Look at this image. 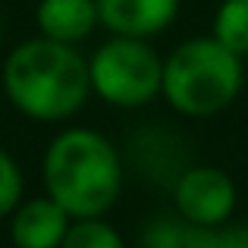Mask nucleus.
Wrapping results in <instances>:
<instances>
[{"label":"nucleus","instance_id":"obj_1","mask_svg":"<svg viewBox=\"0 0 248 248\" xmlns=\"http://www.w3.org/2000/svg\"><path fill=\"white\" fill-rule=\"evenodd\" d=\"M3 91L19 113L41 123H60L82 110L91 91V73L73 44L41 35L22 41L6 57Z\"/></svg>","mask_w":248,"mask_h":248},{"label":"nucleus","instance_id":"obj_2","mask_svg":"<svg viewBox=\"0 0 248 248\" xmlns=\"http://www.w3.org/2000/svg\"><path fill=\"white\" fill-rule=\"evenodd\" d=\"M44 186L69 217H101L123 188V160L94 129H66L44 154Z\"/></svg>","mask_w":248,"mask_h":248},{"label":"nucleus","instance_id":"obj_3","mask_svg":"<svg viewBox=\"0 0 248 248\" xmlns=\"http://www.w3.org/2000/svg\"><path fill=\"white\" fill-rule=\"evenodd\" d=\"M242 91V57L217 38H192L164 63V97L186 116H214Z\"/></svg>","mask_w":248,"mask_h":248},{"label":"nucleus","instance_id":"obj_4","mask_svg":"<svg viewBox=\"0 0 248 248\" xmlns=\"http://www.w3.org/2000/svg\"><path fill=\"white\" fill-rule=\"evenodd\" d=\"M91 91L113 107H145L164 91V63L148 47L145 38L116 35L94 50L88 63Z\"/></svg>","mask_w":248,"mask_h":248},{"label":"nucleus","instance_id":"obj_5","mask_svg":"<svg viewBox=\"0 0 248 248\" xmlns=\"http://www.w3.org/2000/svg\"><path fill=\"white\" fill-rule=\"evenodd\" d=\"M176 211L192 226H220L236 211V182L217 167H192L176 182Z\"/></svg>","mask_w":248,"mask_h":248},{"label":"nucleus","instance_id":"obj_6","mask_svg":"<svg viewBox=\"0 0 248 248\" xmlns=\"http://www.w3.org/2000/svg\"><path fill=\"white\" fill-rule=\"evenodd\" d=\"M69 211L50 195L31 198L13 211L10 239L16 248H60L69 232Z\"/></svg>","mask_w":248,"mask_h":248},{"label":"nucleus","instance_id":"obj_7","mask_svg":"<svg viewBox=\"0 0 248 248\" xmlns=\"http://www.w3.org/2000/svg\"><path fill=\"white\" fill-rule=\"evenodd\" d=\"M97 10L113 35L151 38L173 22L179 0H97Z\"/></svg>","mask_w":248,"mask_h":248},{"label":"nucleus","instance_id":"obj_8","mask_svg":"<svg viewBox=\"0 0 248 248\" xmlns=\"http://www.w3.org/2000/svg\"><path fill=\"white\" fill-rule=\"evenodd\" d=\"M101 22L97 0H41L38 3V29L44 38L76 44L94 31Z\"/></svg>","mask_w":248,"mask_h":248},{"label":"nucleus","instance_id":"obj_9","mask_svg":"<svg viewBox=\"0 0 248 248\" xmlns=\"http://www.w3.org/2000/svg\"><path fill=\"white\" fill-rule=\"evenodd\" d=\"M214 38L245 57L248 54V0H223L214 16Z\"/></svg>","mask_w":248,"mask_h":248},{"label":"nucleus","instance_id":"obj_10","mask_svg":"<svg viewBox=\"0 0 248 248\" xmlns=\"http://www.w3.org/2000/svg\"><path fill=\"white\" fill-rule=\"evenodd\" d=\"M182 248H248V223L192 226L182 230Z\"/></svg>","mask_w":248,"mask_h":248},{"label":"nucleus","instance_id":"obj_11","mask_svg":"<svg viewBox=\"0 0 248 248\" xmlns=\"http://www.w3.org/2000/svg\"><path fill=\"white\" fill-rule=\"evenodd\" d=\"M60 248H126L123 236L101 217H85L69 226Z\"/></svg>","mask_w":248,"mask_h":248},{"label":"nucleus","instance_id":"obj_12","mask_svg":"<svg viewBox=\"0 0 248 248\" xmlns=\"http://www.w3.org/2000/svg\"><path fill=\"white\" fill-rule=\"evenodd\" d=\"M22 204V170L0 148V217L13 214Z\"/></svg>","mask_w":248,"mask_h":248},{"label":"nucleus","instance_id":"obj_13","mask_svg":"<svg viewBox=\"0 0 248 248\" xmlns=\"http://www.w3.org/2000/svg\"><path fill=\"white\" fill-rule=\"evenodd\" d=\"M0 38H3V22H0Z\"/></svg>","mask_w":248,"mask_h":248}]
</instances>
